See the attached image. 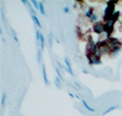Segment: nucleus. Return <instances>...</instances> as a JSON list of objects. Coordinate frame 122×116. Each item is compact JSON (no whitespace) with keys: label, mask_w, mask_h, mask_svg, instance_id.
I'll use <instances>...</instances> for the list:
<instances>
[{"label":"nucleus","mask_w":122,"mask_h":116,"mask_svg":"<svg viewBox=\"0 0 122 116\" xmlns=\"http://www.w3.org/2000/svg\"><path fill=\"white\" fill-rule=\"evenodd\" d=\"M120 24H121V25H122V18H121V19H120Z\"/></svg>","instance_id":"bb28decb"},{"label":"nucleus","mask_w":122,"mask_h":116,"mask_svg":"<svg viewBox=\"0 0 122 116\" xmlns=\"http://www.w3.org/2000/svg\"><path fill=\"white\" fill-rule=\"evenodd\" d=\"M90 21H91V22H94V23H97V22H99V21H98V15H97V13H96V12H95V13H94V15H92V17H91Z\"/></svg>","instance_id":"ddd939ff"},{"label":"nucleus","mask_w":122,"mask_h":116,"mask_svg":"<svg viewBox=\"0 0 122 116\" xmlns=\"http://www.w3.org/2000/svg\"><path fill=\"white\" fill-rule=\"evenodd\" d=\"M65 65H66V69H65V70L67 71V72L71 74V76H74V72H73V68H71V60H69V58H67V57H65Z\"/></svg>","instance_id":"7ed1b4c3"},{"label":"nucleus","mask_w":122,"mask_h":116,"mask_svg":"<svg viewBox=\"0 0 122 116\" xmlns=\"http://www.w3.org/2000/svg\"><path fill=\"white\" fill-rule=\"evenodd\" d=\"M42 72H43V80H44V83H45L46 85H48V79H47V74H46L45 65H42Z\"/></svg>","instance_id":"20e7f679"},{"label":"nucleus","mask_w":122,"mask_h":116,"mask_svg":"<svg viewBox=\"0 0 122 116\" xmlns=\"http://www.w3.org/2000/svg\"><path fill=\"white\" fill-rule=\"evenodd\" d=\"M63 11H64V13H68V12H69V8H68L67 6L64 7V8H63Z\"/></svg>","instance_id":"412c9836"},{"label":"nucleus","mask_w":122,"mask_h":116,"mask_svg":"<svg viewBox=\"0 0 122 116\" xmlns=\"http://www.w3.org/2000/svg\"><path fill=\"white\" fill-rule=\"evenodd\" d=\"M82 72H84V74H88V71L86 70V69H82Z\"/></svg>","instance_id":"a878e982"},{"label":"nucleus","mask_w":122,"mask_h":116,"mask_svg":"<svg viewBox=\"0 0 122 116\" xmlns=\"http://www.w3.org/2000/svg\"><path fill=\"white\" fill-rule=\"evenodd\" d=\"M31 3H32V6H33L35 9H37V10L40 9V2H37V1H35V0H32Z\"/></svg>","instance_id":"f8f14e48"},{"label":"nucleus","mask_w":122,"mask_h":116,"mask_svg":"<svg viewBox=\"0 0 122 116\" xmlns=\"http://www.w3.org/2000/svg\"><path fill=\"white\" fill-rule=\"evenodd\" d=\"M77 6H78V5H77V2H74V5H73V7H74V8H77Z\"/></svg>","instance_id":"393cba45"},{"label":"nucleus","mask_w":122,"mask_h":116,"mask_svg":"<svg viewBox=\"0 0 122 116\" xmlns=\"http://www.w3.org/2000/svg\"><path fill=\"white\" fill-rule=\"evenodd\" d=\"M92 31L96 33V34H103L105 33V24L102 22H97L94 24L92 26Z\"/></svg>","instance_id":"f03ea898"},{"label":"nucleus","mask_w":122,"mask_h":116,"mask_svg":"<svg viewBox=\"0 0 122 116\" xmlns=\"http://www.w3.org/2000/svg\"><path fill=\"white\" fill-rule=\"evenodd\" d=\"M61 81H62V80H61L60 78H58V77H56V78H55V80H54L55 85H56V87H57L58 89L62 88V82H61Z\"/></svg>","instance_id":"9d476101"},{"label":"nucleus","mask_w":122,"mask_h":116,"mask_svg":"<svg viewBox=\"0 0 122 116\" xmlns=\"http://www.w3.org/2000/svg\"><path fill=\"white\" fill-rule=\"evenodd\" d=\"M36 55H37V62H40L41 61V58H42V54H41V49H37L36 51Z\"/></svg>","instance_id":"6ab92c4d"},{"label":"nucleus","mask_w":122,"mask_h":116,"mask_svg":"<svg viewBox=\"0 0 122 116\" xmlns=\"http://www.w3.org/2000/svg\"><path fill=\"white\" fill-rule=\"evenodd\" d=\"M68 95L71 96V97H73V99H74V97H75V95H74V94H73V93H71V92H68Z\"/></svg>","instance_id":"5701e85b"},{"label":"nucleus","mask_w":122,"mask_h":116,"mask_svg":"<svg viewBox=\"0 0 122 116\" xmlns=\"http://www.w3.org/2000/svg\"><path fill=\"white\" fill-rule=\"evenodd\" d=\"M32 20H33V22H34V24L37 26V28H42V24H41V22H40V20L37 19V17L36 15H32Z\"/></svg>","instance_id":"6e6552de"},{"label":"nucleus","mask_w":122,"mask_h":116,"mask_svg":"<svg viewBox=\"0 0 122 116\" xmlns=\"http://www.w3.org/2000/svg\"><path fill=\"white\" fill-rule=\"evenodd\" d=\"M11 33H12V35H13V38H14V41H15V42H17V43H19V38H18V37H17V34H15V32H14L13 30H12V31H11Z\"/></svg>","instance_id":"aec40b11"},{"label":"nucleus","mask_w":122,"mask_h":116,"mask_svg":"<svg viewBox=\"0 0 122 116\" xmlns=\"http://www.w3.org/2000/svg\"><path fill=\"white\" fill-rule=\"evenodd\" d=\"M107 43H108L109 45V48H110V51H116V49H118V48H121L122 47V43L120 42L118 38H116V37H109L108 41H107ZM110 51V53H111Z\"/></svg>","instance_id":"f257e3e1"},{"label":"nucleus","mask_w":122,"mask_h":116,"mask_svg":"<svg viewBox=\"0 0 122 116\" xmlns=\"http://www.w3.org/2000/svg\"><path fill=\"white\" fill-rule=\"evenodd\" d=\"M121 49H122V47L121 48H118V49H116V51H112L110 53V55H111V56H117V55H118L120 51H121Z\"/></svg>","instance_id":"2eb2a0df"},{"label":"nucleus","mask_w":122,"mask_h":116,"mask_svg":"<svg viewBox=\"0 0 122 116\" xmlns=\"http://www.w3.org/2000/svg\"><path fill=\"white\" fill-rule=\"evenodd\" d=\"M22 3L23 5H25V6H29V2L26 1V0H22Z\"/></svg>","instance_id":"4be33fe9"},{"label":"nucleus","mask_w":122,"mask_h":116,"mask_svg":"<svg viewBox=\"0 0 122 116\" xmlns=\"http://www.w3.org/2000/svg\"><path fill=\"white\" fill-rule=\"evenodd\" d=\"M116 108H118V106H117V105H112V106H110V107H108V108H107V110H106V111H103V112H102V114H101V115H102V116L107 115V114H108V113H110V112H112V111H114V110H116Z\"/></svg>","instance_id":"423d86ee"},{"label":"nucleus","mask_w":122,"mask_h":116,"mask_svg":"<svg viewBox=\"0 0 122 116\" xmlns=\"http://www.w3.org/2000/svg\"><path fill=\"white\" fill-rule=\"evenodd\" d=\"M39 10H40V12L43 14V15H45V14H46L45 9H44V6H43V3H42V2H40V9H39Z\"/></svg>","instance_id":"4468645a"},{"label":"nucleus","mask_w":122,"mask_h":116,"mask_svg":"<svg viewBox=\"0 0 122 116\" xmlns=\"http://www.w3.org/2000/svg\"><path fill=\"white\" fill-rule=\"evenodd\" d=\"M94 13H95V11H94V8H89L87 11L85 12V17L87 18V19H89L90 20L91 19V17L94 15Z\"/></svg>","instance_id":"39448f33"},{"label":"nucleus","mask_w":122,"mask_h":116,"mask_svg":"<svg viewBox=\"0 0 122 116\" xmlns=\"http://www.w3.org/2000/svg\"><path fill=\"white\" fill-rule=\"evenodd\" d=\"M56 74H57V77H58L62 81H64V78H63V76H62V74H61V71H60L58 68H56Z\"/></svg>","instance_id":"a211bd4d"},{"label":"nucleus","mask_w":122,"mask_h":116,"mask_svg":"<svg viewBox=\"0 0 122 116\" xmlns=\"http://www.w3.org/2000/svg\"><path fill=\"white\" fill-rule=\"evenodd\" d=\"M35 40L36 42H40V37H41V33H40V30H35Z\"/></svg>","instance_id":"dca6fc26"},{"label":"nucleus","mask_w":122,"mask_h":116,"mask_svg":"<svg viewBox=\"0 0 122 116\" xmlns=\"http://www.w3.org/2000/svg\"><path fill=\"white\" fill-rule=\"evenodd\" d=\"M80 102H81V104L82 105H84V106H85V107L86 108H87V110H88L89 111V112H95V108H92V107H91V106H90V105H89L88 104V103H87V102H86V101H85V100H80Z\"/></svg>","instance_id":"0eeeda50"},{"label":"nucleus","mask_w":122,"mask_h":116,"mask_svg":"<svg viewBox=\"0 0 122 116\" xmlns=\"http://www.w3.org/2000/svg\"><path fill=\"white\" fill-rule=\"evenodd\" d=\"M120 15H121V13H120V11H114V13L112 14V15H111V18L110 19H112V20H114V21H117V19H118V18L120 17Z\"/></svg>","instance_id":"1a4fd4ad"},{"label":"nucleus","mask_w":122,"mask_h":116,"mask_svg":"<svg viewBox=\"0 0 122 116\" xmlns=\"http://www.w3.org/2000/svg\"><path fill=\"white\" fill-rule=\"evenodd\" d=\"M40 43H41V49H43L44 46H45V43H44V37H43L42 34H41V37H40Z\"/></svg>","instance_id":"f3484780"},{"label":"nucleus","mask_w":122,"mask_h":116,"mask_svg":"<svg viewBox=\"0 0 122 116\" xmlns=\"http://www.w3.org/2000/svg\"><path fill=\"white\" fill-rule=\"evenodd\" d=\"M6 97H7V94L6 92H3L2 97H1V105H2V107H5V105H6Z\"/></svg>","instance_id":"9b49d317"},{"label":"nucleus","mask_w":122,"mask_h":116,"mask_svg":"<svg viewBox=\"0 0 122 116\" xmlns=\"http://www.w3.org/2000/svg\"><path fill=\"white\" fill-rule=\"evenodd\" d=\"M75 84H76V85H77V87H78V88H79V89L81 88V85H80L79 83H78V82H75Z\"/></svg>","instance_id":"b1692460"}]
</instances>
